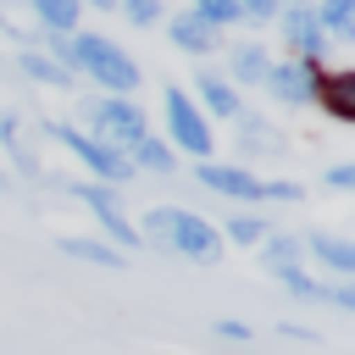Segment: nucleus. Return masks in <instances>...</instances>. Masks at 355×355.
Wrapping results in <instances>:
<instances>
[{
	"label": "nucleus",
	"instance_id": "nucleus-17",
	"mask_svg": "<svg viewBox=\"0 0 355 355\" xmlns=\"http://www.w3.org/2000/svg\"><path fill=\"white\" fill-rule=\"evenodd\" d=\"M316 22H322V33H338V39H349V33H355V0H322Z\"/></svg>",
	"mask_w": 355,
	"mask_h": 355
},
{
	"label": "nucleus",
	"instance_id": "nucleus-5",
	"mask_svg": "<svg viewBox=\"0 0 355 355\" xmlns=\"http://www.w3.org/2000/svg\"><path fill=\"white\" fill-rule=\"evenodd\" d=\"M89 128H94V139L100 144H133V139H144V111L133 105V100H122V94H111V100H94L89 105Z\"/></svg>",
	"mask_w": 355,
	"mask_h": 355
},
{
	"label": "nucleus",
	"instance_id": "nucleus-8",
	"mask_svg": "<svg viewBox=\"0 0 355 355\" xmlns=\"http://www.w3.org/2000/svg\"><path fill=\"white\" fill-rule=\"evenodd\" d=\"M261 83H272V94H277L283 105H305V100H316V67H305V61L266 67V78H261Z\"/></svg>",
	"mask_w": 355,
	"mask_h": 355
},
{
	"label": "nucleus",
	"instance_id": "nucleus-27",
	"mask_svg": "<svg viewBox=\"0 0 355 355\" xmlns=\"http://www.w3.org/2000/svg\"><path fill=\"white\" fill-rule=\"evenodd\" d=\"M327 183H333V189H355V166H333Z\"/></svg>",
	"mask_w": 355,
	"mask_h": 355
},
{
	"label": "nucleus",
	"instance_id": "nucleus-10",
	"mask_svg": "<svg viewBox=\"0 0 355 355\" xmlns=\"http://www.w3.org/2000/svg\"><path fill=\"white\" fill-rule=\"evenodd\" d=\"M316 100L338 116V122H349L355 116V78L349 72H333V78H316Z\"/></svg>",
	"mask_w": 355,
	"mask_h": 355
},
{
	"label": "nucleus",
	"instance_id": "nucleus-7",
	"mask_svg": "<svg viewBox=\"0 0 355 355\" xmlns=\"http://www.w3.org/2000/svg\"><path fill=\"white\" fill-rule=\"evenodd\" d=\"M283 44H288L300 61H305V55L316 61V55L327 50V33H322V22H316L311 6H288V11H283Z\"/></svg>",
	"mask_w": 355,
	"mask_h": 355
},
{
	"label": "nucleus",
	"instance_id": "nucleus-21",
	"mask_svg": "<svg viewBox=\"0 0 355 355\" xmlns=\"http://www.w3.org/2000/svg\"><path fill=\"white\" fill-rule=\"evenodd\" d=\"M227 239H233V244H261V239H266V216H255V211L227 216Z\"/></svg>",
	"mask_w": 355,
	"mask_h": 355
},
{
	"label": "nucleus",
	"instance_id": "nucleus-24",
	"mask_svg": "<svg viewBox=\"0 0 355 355\" xmlns=\"http://www.w3.org/2000/svg\"><path fill=\"white\" fill-rule=\"evenodd\" d=\"M161 17V0H128V22H139V28H150Z\"/></svg>",
	"mask_w": 355,
	"mask_h": 355
},
{
	"label": "nucleus",
	"instance_id": "nucleus-4",
	"mask_svg": "<svg viewBox=\"0 0 355 355\" xmlns=\"http://www.w3.org/2000/svg\"><path fill=\"white\" fill-rule=\"evenodd\" d=\"M50 139H55V144H67V150H72V155H78V161H83L94 178H105V183H122V178L133 172L122 150L100 144L94 133H78V128H67V122H50Z\"/></svg>",
	"mask_w": 355,
	"mask_h": 355
},
{
	"label": "nucleus",
	"instance_id": "nucleus-22",
	"mask_svg": "<svg viewBox=\"0 0 355 355\" xmlns=\"http://www.w3.org/2000/svg\"><path fill=\"white\" fill-rule=\"evenodd\" d=\"M194 11H200L211 28H222V22H233V17H239V0H194Z\"/></svg>",
	"mask_w": 355,
	"mask_h": 355
},
{
	"label": "nucleus",
	"instance_id": "nucleus-1",
	"mask_svg": "<svg viewBox=\"0 0 355 355\" xmlns=\"http://www.w3.org/2000/svg\"><path fill=\"white\" fill-rule=\"evenodd\" d=\"M50 61L67 67V72H89L100 89H111V94H122V100L139 89V67H133V55H128L122 44L100 39V33H89V39L50 33Z\"/></svg>",
	"mask_w": 355,
	"mask_h": 355
},
{
	"label": "nucleus",
	"instance_id": "nucleus-20",
	"mask_svg": "<svg viewBox=\"0 0 355 355\" xmlns=\"http://www.w3.org/2000/svg\"><path fill=\"white\" fill-rule=\"evenodd\" d=\"M33 11L50 33H72V22H78V0H33Z\"/></svg>",
	"mask_w": 355,
	"mask_h": 355
},
{
	"label": "nucleus",
	"instance_id": "nucleus-18",
	"mask_svg": "<svg viewBox=\"0 0 355 355\" xmlns=\"http://www.w3.org/2000/svg\"><path fill=\"white\" fill-rule=\"evenodd\" d=\"M22 72H28L33 83H50V89H67V83H72V72H67V67H55L50 55H39V50H28V55H22Z\"/></svg>",
	"mask_w": 355,
	"mask_h": 355
},
{
	"label": "nucleus",
	"instance_id": "nucleus-6",
	"mask_svg": "<svg viewBox=\"0 0 355 355\" xmlns=\"http://www.w3.org/2000/svg\"><path fill=\"white\" fill-rule=\"evenodd\" d=\"M166 128H172V144L178 150H189V155H205L211 150V122H205V111L183 89H166Z\"/></svg>",
	"mask_w": 355,
	"mask_h": 355
},
{
	"label": "nucleus",
	"instance_id": "nucleus-16",
	"mask_svg": "<svg viewBox=\"0 0 355 355\" xmlns=\"http://www.w3.org/2000/svg\"><path fill=\"white\" fill-rule=\"evenodd\" d=\"M266 67H272V61H266V44H239V50H233V78H239V83H261Z\"/></svg>",
	"mask_w": 355,
	"mask_h": 355
},
{
	"label": "nucleus",
	"instance_id": "nucleus-25",
	"mask_svg": "<svg viewBox=\"0 0 355 355\" xmlns=\"http://www.w3.org/2000/svg\"><path fill=\"white\" fill-rule=\"evenodd\" d=\"M277 11V0H239V17H255V22H266Z\"/></svg>",
	"mask_w": 355,
	"mask_h": 355
},
{
	"label": "nucleus",
	"instance_id": "nucleus-2",
	"mask_svg": "<svg viewBox=\"0 0 355 355\" xmlns=\"http://www.w3.org/2000/svg\"><path fill=\"white\" fill-rule=\"evenodd\" d=\"M144 222H150L144 233H150L161 250H172V255H194V261H216V255H222V233H216L205 216L183 211V205H155Z\"/></svg>",
	"mask_w": 355,
	"mask_h": 355
},
{
	"label": "nucleus",
	"instance_id": "nucleus-26",
	"mask_svg": "<svg viewBox=\"0 0 355 355\" xmlns=\"http://www.w3.org/2000/svg\"><path fill=\"white\" fill-rule=\"evenodd\" d=\"M244 150H266V128L255 116H244Z\"/></svg>",
	"mask_w": 355,
	"mask_h": 355
},
{
	"label": "nucleus",
	"instance_id": "nucleus-13",
	"mask_svg": "<svg viewBox=\"0 0 355 355\" xmlns=\"http://www.w3.org/2000/svg\"><path fill=\"white\" fill-rule=\"evenodd\" d=\"M300 239H272L266 233V250H261V266L272 272V277H288V272H300Z\"/></svg>",
	"mask_w": 355,
	"mask_h": 355
},
{
	"label": "nucleus",
	"instance_id": "nucleus-11",
	"mask_svg": "<svg viewBox=\"0 0 355 355\" xmlns=\"http://www.w3.org/2000/svg\"><path fill=\"white\" fill-rule=\"evenodd\" d=\"M305 244H311V255H316L327 272H338V277L355 272V244H344V239H333V233H311Z\"/></svg>",
	"mask_w": 355,
	"mask_h": 355
},
{
	"label": "nucleus",
	"instance_id": "nucleus-23",
	"mask_svg": "<svg viewBox=\"0 0 355 355\" xmlns=\"http://www.w3.org/2000/svg\"><path fill=\"white\" fill-rule=\"evenodd\" d=\"M0 144L17 155V166H33V161H28V150H22V139H17V122H11V116H0Z\"/></svg>",
	"mask_w": 355,
	"mask_h": 355
},
{
	"label": "nucleus",
	"instance_id": "nucleus-14",
	"mask_svg": "<svg viewBox=\"0 0 355 355\" xmlns=\"http://www.w3.org/2000/svg\"><path fill=\"white\" fill-rule=\"evenodd\" d=\"M128 166H144V172H172V150H166L155 133H144V139H133V144H128Z\"/></svg>",
	"mask_w": 355,
	"mask_h": 355
},
{
	"label": "nucleus",
	"instance_id": "nucleus-12",
	"mask_svg": "<svg viewBox=\"0 0 355 355\" xmlns=\"http://www.w3.org/2000/svg\"><path fill=\"white\" fill-rule=\"evenodd\" d=\"M200 100H205V111L211 116H239V94H233V83L227 78H216V72H200Z\"/></svg>",
	"mask_w": 355,
	"mask_h": 355
},
{
	"label": "nucleus",
	"instance_id": "nucleus-19",
	"mask_svg": "<svg viewBox=\"0 0 355 355\" xmlns=\"http://www.w3.org/2000/svg\"><path fill=\"white\" fill-rule=\"evenodd\" d=\"M67 194H78V200H83V205H89L94 216H111V211H122V205H116V189H111V183H67Z\"/></svg>",
	"mask_w": 355,
	"mask_h": 355
},
{
	"label": "nucleus",
	"instance_id": "nucleus-15",
	"mask_svg": "<svg viewBox=\"0 0 355 355\" xmlns=\"http://www.w3.org/2000/svg\"><path fill=\"white\" fill-rule=\"evenodd\" d=\"M61 255L89 261V266H122V250L116 244H100V239H61Z\"/></svg>",
	"mask_w": 355,
	"mask_h": 355
},
{
	"label": "nucleus",
	"instance_id": "nucleus-9",
	"mask_svg": "<svg viewBox=\"0 0 355 355\" xmlns=\"http://www.w3.org/2000/svg\"><path fill=\"white\" fill-rule=\"evenodd\" d=\"M172 44L189 50V55H205V50H216V28H211L200 11H178V17H172Z\"/></svg>",
	"mask_w": 355,
	"mask_h": 355
},
{
	"label": "nucleus",
	"instance_id": "nucleus-28",
	"mask_svg": "<svg viewBox=\"0 0 355 355\" xmlns=\"http://www.w3.org/2000/svg\"><path fill=\"white\" fill-rule=\"evenodd\" d=\"M89 6H111V0H89Z\"/></svg>",
	"mask_w": 355,
	"mask_h": 355
},
{
	"label": "nucleus",
	"instance_id": "nucleus-3",
	"mask_svg": "<svg viewBox=\"0 0 355 355\" xmlns=\"http://www.w3.org/2000/svg\"><path fill=\"white\" fill-rule=\"evenodd\" d=\"M211 194H227V200H300V183H272V178H250L244 166H200L194 172Z\"/></svg>",
	"mask_w": 355,
	"mask_h": 355
}]
</instances>
